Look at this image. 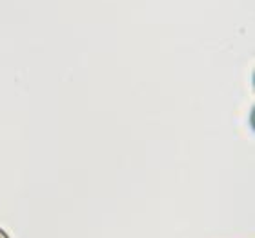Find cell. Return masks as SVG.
Instances as JSON below:
<instances>
[{
	"label": "cell",
	"instance_id": "1",
	"mask_svg": "<svg viewBox=\"0 0 255 238\" xmlns=\"http://www.w3.org/2000/svg\"><path fill=\"white\" fill-rule=\"evenodd\" d=\"M0 238H9V235L5 233V231L2 228H0Z\"/></svg>",
	"mask_w": 255,
	"mask_h": 238
}]
</instances>
